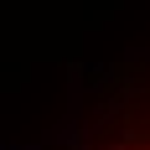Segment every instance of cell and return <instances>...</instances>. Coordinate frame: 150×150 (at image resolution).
<instances>
[{"label":"cell","instance_id":"6da1fadb","mask_svg":"<svg viewBox=\"0 0 150 150\" xmlns=\"http://www.w3.org/2000/svg\"><path fill=\"white\" fill-rule=\"evenodd\" d=\"M47 150H150V47L78 67Z\"/></svg>","mask_w":150,"mask_h":150}]
</instances>
